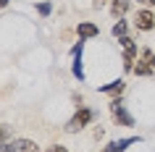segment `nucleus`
<instances>
[{
	"instance_id": "1",
	"label": "nucleus",
	"mask_w": 155,
	"mask_h": 152,
	"mask_svg": "<svg viewBox=\"0 0 155 152\" xmlns=\"http://www.w3.org/2000/svg\"><path fill=\"white\" fill-rule=\"evenodd\" d=\"M90 121H92V110L82 105V108L76 110V115H74V118L68 121V123H66V131H68V134H76V131H82V128L87 126Z\"/></svg>"
},
{
	"instance_id": "2",
	"label": "nucleus",
	"mask_w": 155,
	"mask_h": 152,
	"mask_svg": "<svg viewBox=\"0 0 155 152\" xmlns=\"http://www.w3.org/2000/svg\"><path fill=\"white\" fill-rule=\"evenodd\" d=\"M134 24H137V29H142V32H153L155 29V13L153 11H139L137 16H134Z\"/></svg>"
},
{
	"instance_id": "3",
	"label": "nucleus",
	"mask_w": 155,
	"mask_h": 152,
	"mask_svg": "<svg viewBox=\"0 0 155 152\" xmlns=\"http://www.w3.org/2000/svg\"><path fill=\"white\" fill-rule=\"evenodd\" d=\"M110 113H113L116 121H121L124 126H131V118L126 115V110H124V105L118 102V100H113V102H110Z\"/></svg>"
},
{
	"instance_id": "4",
	"label": "nucleus",
	"mask_w": 155,
	"mask_h": 152,
	"mask_svg": "<svg viewBox=\"0 0 155 152\" xmlns=\"http://www.w3.org/2000/svg\"><path fill=\"white\" fill-rule=\"evenodd\" d=\"M126 11H129V0H110V13L116 18H121Z\"/></svg>"
},
{
	"instance_id": "5",
	"label": "nucleus",
	"mask_w": 155,
	"mask_h": 152,
	"mask_svg": "<svg viewBox=\"0 0 155 152\" xmlns=\"http://www.w3.org/2000/svg\"><path fill=\"white\" fill-rule=\"evenodd\" d=\"M13 147H16V152H40V147L29 139H13Z\"/></svg>"
},
{
	"instance_id": "6",
	"label": "nucleus",
	"mask_w": 155,
	"mask_h": 152,
	"mask_svg": "<svg viewBox=\"0 0 155 152\" xmlns=\"http://www.w3.org/2000/svg\"><path fill=\"white\" fill-rule=\"evenodd\" d=\"M76 32H79V37H82V40H87V37H95V34H97V26H95V24H87V21H84V24L76 26Z\"/></svg>"
},
{
	"instance_id": "7",
	"label": "nucleus",
	"mask_w": 155,
	"mask_h": 152,
	"mask_svg": "<svg viewBox=\"0 0 155 152\" xmlns=\"http://www.w3.org/2000/svg\"><path fill=\"white\" fill-rule=\"evenodd\" d=\"M103 92H105V95H121V92H124V81H113V84H108V87H103Z\"/></svg>"
},
{
	"instance_id": "8",
	"label": "nucleus",
	"mask_w": 155,
	"mask_h": 152,
	"mask_svg": "<svg viewBox=\"0 0 155 152\" xmlns=\"http://www.w3.org/2000/svg\"><path fill=\"white\" fill-rule=\"evenodd\" d=\"M126 144H131V139H124V142L108 144V150H105V152H124V150H126Z\"/></svg>"
},
{
	"instance_id": "9",
	"label": "nucleus",
	"mask_w": 155,
	"mask_h": 152,
	"mask_svg": "<svg viewBox=\"0 0 155 152\" xmlns=\"http://www.w3.org/2000/svg\"><path fill=\"white\" fill-rule=\"evenodd\" d=\"M110 32H113V37H118V40H121V37H126V24L118 18V24H113V29H110Z\"/></svg>"
},
{
	"instance_id": "10",
	"label": "nucleus",
	"mask_w": 155,
	"mask_h": 152,
	"mask_svg": "<svg viewBox=\"0 0 155 152\" xmlns=\"http://www.w3.org/2000/svg\"><path fill=\"white\" fill-rule=\"evenodd\" d=\"M5 139H8V128H5V126H0V144L5 142Z\"/></svg>"
},
{
	"instance_id": "11",
	"label": "nucleus",
	"mask_w": 155,
	"mask_h": 152,
	"mask_svg": "<svg viewBox=\"0 0 155 152\" xmlns=\"http://www.w3.org/2000/svg\"><path fill=\"white\" fill-rule=\"evenodd\" d=\"M48 152H68L66 147H61V144H55V147H48Z\"/></svg>"
},
{
	"instance_id": "12",
	"label": "nucleus",
	"mask_w": 155,
	"mask_h": 152,
	"mask_svg": "<svg viewBox=\"0 0 155 152\" xmlns=\"http://www.w3.org/2000/svg\"><path fill=\"white\" fill-rule=\"evenodd\" d=\"M40 13H45V16L50 13V5H48V3H42V5H40Z\"/></svg>"
},
{
	"instance_id": "13",
	"label": "nucleus",
	"mask_w": 155,
	"mask_h": 152,
	"mask_svg": "<svg viewBox=\"0 0 155 152\" xmlns=\"http://www.w3.org/2000/svg\"><path fill=\"white\" fill-rule=\"evenodd\" d=\"M139 3H150V5H155V0H139Z\"/></svg>"
},
{
	"instance_id": "14",
	"label": "nucleus",
	"mask_w": 155,
	"mask_h": 152,
	"mask_svg": "<svg viewBox=\"0 0 155 152\" xmlns=\"http://www.w3.org/2000/svg\"><path fill=\"white\" fill-rule=\"evenodd\" d=\"M5 3H8V0H0V8H3V5H5Z\"/></svg>"
},
{
	"instance_id": "15",
	"label": "nucleus",
	"mask_w": 155,
	"mask_h": 152,
	"mask_svg": "<svg viewBox=\"0 0 155 152\" xmlns=\"http://www.w3.org/2000/svg\"><path fill=\"white\" fill-rule=\"evenodd\" d=\"M97 3H103V0H97Z\"/></svg>"
}]
</instances>
